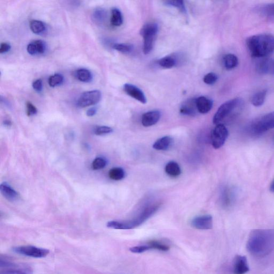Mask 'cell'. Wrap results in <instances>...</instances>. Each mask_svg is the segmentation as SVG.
Instances as JSON below:
<instances>
[{
	"label": "cell",
	"instance_id": "cell-4",
	"mask_svg": "<svg viewBox=\"0 0 274 274\" xmlns=\"http://www.w3.org/2000/svg\"><path fill=\"white\" fill-rule=\"evenodd\" d=\"M274 128V111L255 120L250 126L252 134L258 136Z\"/></svg>",
	"mask_w": 274,
	"mask_h": 274
},
{
	"label": "cell",
	"instance_id": "cell-9",
	"mask_svg": "<svg viewBox=\"0 0 274 274\" xmlns=\"http://www.w3.org/2000/svg\"><path fill=\"white\" fill-rule=\"evenodd\" d=\"M101 93L99 90L87 91L81 94L77 101V106L85 108L97 104L101 99Z\"/></svg>",
	"mask_w": 274,
	"mask_h": 274
},
{
	"label": "cell",
	"instance_id": "cell-34",
	"mask_svg": "<svg viewBox=\"0 0 274 274\" xmlns=\"http://www.w3.org/2000/svg\"><path fill=\"white\" fill-rule=\"evenodd\" d=\"M218 79V76L216 73L210 72L207 73L204 77V83L208 85H213L216 83Z\"/></svg>",
	"mask_w": 274,
	"mask_h": 274
},
{
	"label": "cell",
	"instance_id": "cell-5",
	"mask_svg": "<svg viewBox=\"0 0 274 274\" xmlns=\"http://www.w3.org/2000/svg\"><path fill=\"white\" fill-rule=\"evenodd\" d=\"M158 31L159 26L156 23H147L143 26L140 34L144 39L143 52L145 54L151 53Z\"/></svg>",
	"mask_w": 274,
	"mask_h": 274
},
{
	"label": "cell",
	"instance_id": "cell-26",
	"mask_svg": "<svg viewBox=\"0 0 274 274\" xmlns=\"http://www.w3.org/2000/svg\"><path fill=\"white\" fill-rule=\"evenodd\" d=\"M146 246L147 250H155L162 252H167L169 250L170 247L167 244L159 241H151L148 242Z\"/></svg>",
	"mask_w": 274,
	"mask_h": 274
},
{
	"label": "cell",
	"instance_id": "cell-16",
	"mask_svg": "<svg viewBox=\"0 0 274 274\" xmlns=\"http://www.w3.org/2000/svg\"><path fill=\"white\" fill-rule=\"evenodd\" d=\"M46 50V44L41 40L29 43L27 47V52L32 55L43 54L45 52Z\"/></svg>",
	"mask_w": 274,
	"mask_h": 274
},
{
	"label": "cell",
	"instance_id": "cell-31",
	"mask_svg": "<svg viewBox=\"0 0 274 274\" xmlns=\"http://www.w3.org/2000/svg\"><path fill=\"white\" fill-rule=\"evenodd\" d=\"M107 18V12L102 8L96 9L93 13V18L96 23L102 24Z\"/></svg>",
	"mask_w": 274,
	"mask_h": 274
},
{
	"label": "cell",
	"instance_id": "cell-2",
	"mask_svg": "<svg viewBox=\"0 0 274 274\" xmlns=\"http://www.w3.org/2000/svg\"><path fill=\"white\" fill-rule=\"evenodd\" d=\"M246 42L250 53L254 57H266L274 51V36L271 34L251 36Z\"/></svg>",
	"mask_w": 274,
	"mask_h": 274
},
{
	"label": "cell",
	"instance_id": "cell-17",
	"mask_svg": "<svg viewBox=\"0 0 274 274\" xmlns=\"http://www.w3.org/2000/svg\"><path fill=\"white\" fill-rule=\"evenodd\" d=\"M196 103L198 112L202 114L208 113L213 106V101L203 96L197 98Z\"/></svg>",
	"mask_w": 274,
	"mask_h": 274
},
{
	"label": "cell",
	"instance_id": "cell-23",
	"mask_svg": "<svg viewBox=\"0 0 274 274\" xmlns=\"http://www.w3.org/2000/svg\"><path fill=\"white\" fill-rule=\"evenodd\" d=\"M165 172L169 176L176 177L181 175V169L177 163L174 161H170L166 166Z\"/></svg>",
	"mask_w": 274,
	"mask_h": 274
},
{
	"label": "cell",
	"instance_id": "cell-43",
	"mask_svg": "<svg viewBox=\"0 0 274 274\" xmlns=\"http://www.w3.org/2000/svg\"><path fill=\"white\" fill-rule=\"evenodd\" d=\"M270 190L272 193L274 194V179L271 184Z\"/></svg>",
	"mask_w": 274,
	"mask_h": 274
},
{
	"label": "cell",
	"instance_id": "cell-22",
	"mask_svg": "<svg viewBox=\"0 0 274 274\" xmlns=\"http://www.w3.org/2000/svg\"><path fill=\"white\" fill-rule=\"evenodd\" d=\"M239 62L238 57L233 54H226L223 58V63L227 70H232L236 68Z\"/></svg>",
	"mask_w": 274,
	"mask_h": 274
},
{
	"label": "cell",
	"instance_id": "cell-32",
	"mask_svg": "<svg viewBox=\"0 0 274 274\" xmlns=\"http://www.w3.org/2000/svg\"><path fill=\"white\" fill-rule=\"evenodd\" d=\"M113 48L120 52L124 54H128L133 50V46L129 43H115Z\"/></svg>",
	"mask_w": 274,
	"mask_h": 274
},
{
	"label": "cell",
	"instance_id": "cell-44",
	"mask_svg": "<svg viewBox=\"0 0 274 274\" xmlns=\"http://www.w3.org/2000/svg\"><path fill=\"white\" fill-rule=\"evenodd\" d=\"M4 124L7 127H10L11 125V122L9 120H5L4 121Z\"/></svg>",
	"mask_w": 274,
	"mask_h": 274
},
{
	"label": "cell",
	"instance_id": "cell-6",
	"mask_svg": "<svg viewBox=\"0 0 274 274\" xmlns=\"http://www.w3.org/2000/svg\"><path fill=\"white\" fill-rule=\"evenodd\" d=\"M243 100L241 98H235L224 103L218 109L213 117V123L220 124L222 121L231 115L234 111L239 108L242 105Z\"/></svg>",
	"mask_w": 274,
	"mask_h": 274
},
{
	"label": "cell",
	"instance_id": "cell-13",
	"mask_svg": "<svg viewBox=\"0 0 274 274\" xmlns=\"http://www.w3.org/2000/svg\"><path fill=\"white\" fill-rule=\"evenodd\" d=\"M256 69L262 75L274 73V60L267 57L262 58L257 63Z\"/></svg>",
	"mask_w": 274,
	"mask_h": 274
},
{
	"label": "cell",
	"instance_id": "cell-40",
	"mask_svg": "<svg viewBox=\"0 0 274 274\" xmlns=\"http://www.w3.org/2000/svg\"><path fill=\"white\" fill-rule=\"evenodd\" d=\"M42 81L39 79L33 81L32 87L34 90L38 92H40L42 90Z\"/></svg>",
	"mask_w": 274,
	"mask_h": 274
},
{
	"label": "cell",
	"instance_id": "cell-36",
	"mask_svg": "<svg viewBox=\"0 0 274 274\" xmlns=\"http://www.w3.org/2000/svg\"><path fill=\"white\" fill-rule=\"evenodd\" d=\"M107 165L106 161L101 158H96L92 163V168L98 170L104 168Z\"/></svg>",
	"mask_w": 274,
	"mask_h": 274
},
{
	"label": "cell",
	"instance_id": "cell-10",
	"mask_svg": "<svg viewBox=\"0 0 274 274\" xmlns=\"http://www.w3.org/2000/svg\"><path fill=\"white\" fill-rule=\"evenodd\" d=\"M191 225L199 230H210L213 226V218L210 215L196 217L192 220Z\"/></svg>",
	"mask_w": 274,
	"mask_h": 274
},
{
	"label": "cell",
	"instance_id": "cell-14",
	"mask_svg": "<svg viewBox=\"0 0 274 274\" xmlns=\"http://www.w3.org/2000/svg\"><path fill=\"white\" fill-rule=\"evenodd\" d=\"M160 117L161 114L159 111H150V112L143 114L142 118V123L145 127H151L158 122Z\"/></svg>",
	"mask_w": 274,
	"mask_h": 274
},
{
	"label": "cell",
	"instance_id": "cell-8",
	"mask_svg": "<svg viewBox=\"0 0 274 274\" xmlns=\"http://www.w3.org/2000/svg\"><path fill=\"white\" fill-rule=\"evenodd\" d=\"M13 251L20 255L35 258L46 257L49 254V251L47 249L31 246H20L14 248Z\"/></svg>",
	"mask_w": 274,
	"mask_h": 274
},
{
	"label": "cell",
	"instance_id": "cell-18",
	"mask_svg": "<svg viewBox=\"0 0 274 274\" xmlns=\"http://www.w3.org/2000/svg\"><path fill=\"white\" fill-rule=\"evenodd\" d=\"M198 112L196 99H189L184 102L180 108V112L182 114L190 116H195Z\"/></svg>",
	"mask_w": 274,
	"mask_h": 274
},
{
	"label": "cell",
	"instance_id": "cell-19",
	"mask_svg": "<svg viewBox=\"0 0 274 274\" xmlns=\"http://www.w3.org/2000/svg\"><path fill=\"white\" fill-rule=\"evenodd\" d=\"M173 139L170 136H165L159 139L153 145V149L158 151H167L172 147Z\"/></svg>",
	"mask_w": 274,
	"mask_h": 274
},
{
	"label": "cell",
	"instance_id": "cell-3",
	"mask_svg": "<svg viewBox=\"0 0 274 274\" xmlns=\"http://www.w3.org/2000/svg\"><path fill=\"white\" fill-rule=\"evenodd\" d=\"M159 205H154L147 207L138 216L131 220L125 221H112L108 222L107 226L109 228L119 229V230H129L136 228L144 223L159 210Z\"/></svg>",
	"mask_w": 274,
	"mask_h": 274
},
{
	"label": "cell",
	"instance_id": "cell-15",
	"mask_svg": "<svg viewBox=\"0 0 274 274\" xmlns=\"http://www.w3.org/2000/svg\"><path fill=\"white\" fill-rule=\"evenodd\" d=\"M5 270L1 274H33L32 270L26 266H19L11 263L9 266L4 268Z\"/></svg>",
	"mask_w": 274,
	"mask_h": 274
},
{
	"label": "cell",
	"instance_id": "cell-29",
	"mask_svg": "<svg viewBox=\"0 0 274 274\" xmlns=\"http://www.w3.org/2000/svg\"><path fill=\"white\" fill-rule=\"evenodd\" d=\"M31 30L35 34H40L46 30V26L42 21L38 20H33L29 23Z\"/></svg>",
	"mask_w": 274,
	"mask_h": 274
},
{
	"label": "cell",
	"instance_id": "cell-30",
	"mask_svg": "<svg viewBox=\"0 0 274 274\" xmlns=\"http://www.w3.org/2000/svg\"><path fill=\"white\" fill-rule=\"evenodd\" d=\"M109 177L110 179L114 181H120L124 179L125 172L121 168H114L109 172Z\"/></svg>",
	"mask_w": 274,
	"mask_h": 274
},
{
	"label": "cell",
	"instance_id": "cell-28",
	"mask_svg": "<svg viewBox=\"0 0 274 274\" xmlns=\"http://www.w3.org/2000/svg\"><path fill=\"white\" fill-rule=\"evenodd\" d=\"M259 12L267 18L274 19V3L262 5L259 8Z\"/></svg>",
	"mask_w": 274,
	"mask_h": 274
},
{
	"label": "cell",
	"instance_id": "cell-25",
	"mask_svg": "<svg viewBox=\"0 0 274 274\" xmlns=\"http://www.w3.org/2000/svg\"><path fill=\"white\" fill-rule=\"evenodd\" d=\"M268 91L263 90L257 92L251 98V102L255 107H261L264 105Z\"/></svg>",
	"mask_w": 274,
	"mask_h": 274
},
{
	"label": "cell",
	"instance_id": "cell-37",
	"mask_svg": "<svg viewBox=\"0 0 274 274\" xmlns=\"http://www.w3.org/2000/svg\"><path fill=\"white\" fill-rule=\"evenodd\" d=\"M113 129L107 126H100L96 128L94 130L95 135L101 136L109 134V133L113 132Z\"/></svg>",
	"mask_w": 274,
	"mask_h": 274
},
{
	"label": "cell",
	"instance_id": "cell-11",
	"mask_svg": "<svg viewBox=\"0 0 274 274\" xmlns=\"http://www.w3.org/2000/svg\"><path fill=\"white\" fill-rule=\"evenodd\" d=\"M250 270L248 259L246 256H236L233 261V271L234 274H246Z\"/></svg>",
	"mask_w": 274,
	"mask_h": 274
},
{
	"label": "cell",
	"instance_id": "cell-1",
	"mask_svg": "<svg viewBox=\"0 0 274 274\" xmlns=\"http://www.w3.org/2000/svg\"><path fill=\"white\" fill-rule=\"evenodd\" d=\"M249 253L254 257L263 258L274 250V231L256 229L252 231L247 244Z\"/></svg>",
	"mask_w": 274,
	"mask_h": 274
},
{
	"label": "cell",
	"instance_id": "cell-20",
	"mask_svg": "<svg viewBox=\"0 0 274 274\" xmlns=\"http://www.w3.org/2000/svg\"><path fill=\"white\" fill-rule=\"evenodd\" d=\"M0 191L2 196L9 201H15L19 198L17 192L5 183L1 184Z\"/></svg>",
	"mask_w": 274,
	"mask_h": 274
},
{
	"label": "cell",
	"instance_id": "cell-12",
	"mask_svg": "<svg viewBox=\"0 0 274 274\" xmlns=\"http://www.w3.org/2000/svg\"><path fill=\"white\" fill-rule=\"evenodd\" d=\"M124 92L131 97L145 104L147 99L144 93L135 85L130 84H125L123 86Z\"/></svg>",
	"mask_w": 274,
	"mask_h": 274
},
{
	"label": "cell",
	"instance_id": "cell-38",
	"mask_svg": "<svg viewBox=\"0 0 274 274\" xmlns=\"http://www.w3.org/2000/svg\"><path fill=\"white\" fill-rule=\"evenodd\" d=\"M26 106L27 116H31L35 115L38 112L36 108L31 102H27Z\"/></svg>",
	"mask_w": 274,
	"mask_h": 274
},
{
	"label": "cell",
	"instance_id": "cell-41",
	"mask_svg": "<svg viewBox=\"0 0 274 274\" xmlns=\"http://www.w3.org/2000/svg\"><path fill=\"white\" fill-rule=\"evenodd\" d=\"M11 49V46L9 43L2 42L0 46V53L4 54L8 52Z\"/></svg>",
	"mask_w": 274,
	"mask_h": 274
},
{
	"label": "cell",
	"instance_id": "cell-35",
	"mask_svg": "<svg viewBox=\"0 0 274 274\" xmlns=\"http://www.w3.org/2000/svg\"><path fill=\"white\" fill-rule=\"evenodd\" d=\"M165 3L167 5L176 7L177 8H179L182 12H186V6H185L184 3L181 0H177V1H167Z\"/></svg>",
	"mask_w": 274,
	"mask_h": 274
},
{
	"label": "cell",
	"instance_id": "cell-21",
	"mask_svg": "<svg viewBox=\"0 0 274 274\" xmlns=\"http://www.w3.org/2000/svg\"><path fill=\"white\" fill-rule=\"evenodd\" d=\"M73 76L81 82L88 83L92 80V73L86 69H80L73 72Z\"/></svg>",
	"mask_w": 274,
	"mask_h": 274
},
{
	"label": "cell",
	"instance_id": "cell-7",
	"mask_svg": "<svg viewBox=\"0 0 274 274\" xmlns=\"http://www.w3.org/2000/svg\"><path fill=\"white\" fill-rule=\"evenodd\" d=\"M229 135L226 126L223 124H217L211 134V142L215 149H219L224 146Z\"/></svg>",
	"mask_w": 274,
	"mask_h": 274
},
{
	"label": "cell",
	"instance_id": "cell-39",
	"mask_svg": "<svg viewBox=\"0 0 274 274\" xmlns=\"http://www.w3.org/2000/svg\"><path fill=\"white\" fill-rule=\"evenodd\" d=\"M233 192L230 189H227L225 192V201L226 205L231 204L233 199Z\"/></svg>",
	"mask_w": 274,
	"mask_h": 274
},
{
	"label": "cell",
	"instance_id": "cell-24",
	"mask_svg": "<svg viewBox=\"0 0 274 274\" xmlns=\"http://www.w3.org/2000/svg\"><path fill=\"white\" fill-rule=\"evenodd\" d=\"M123 18L121 11L114 8L111 12L110 23L114 26L118 27L122 25Z\"/></svg>",
	"mask_w": 274,
	"mask_h": 274
},
{
	"label": "cell",
	"instance_id": "cell-27",
	"mask_svg": "<svg viewBox=\"0 0 274 274\" xmlns=\"http://www.w3.org/2000/svg\"><path fill=\"white\" fill-rule=\"evenodd\" d=\"M177 58L172 56H167L162 58L159 61V64L162 68L170 69L177 65Z\"/></svg>",
	"mask_w": 274,
	"mask_h": 274
},
{
	"label": "cell",
	"instance_id": "cell-33",
	"mask_svg": "<svg viewBox=\"0 0 274 274\" xmlns=\"http://www.w3.org/2000/svg\"><path fill=\"white\" fill-rule=\"evenodd\" d=\"M63 80V76L61 74L56 73L49 78L48 84L50 87H54L62 84Z\"/></svg>",
	"mask_w": 274,
	"mask_h": 274
},
{
	"label": "cell",
	"instance_id": "cell-42",
	"mask_svg": "<svg viewBox=\"0 0 274 274\" xmlns=\"http://www.w3.org/2000/svg\"><path fill=\"white\" fill-rule=\"evenodd\" d=\"M97 112V108L93 107L87 110L86 115L88 117H92L94 116Z\"/></svg>",
	"mask_w": 274,
	"mask_h": 274
}]
</instances>
